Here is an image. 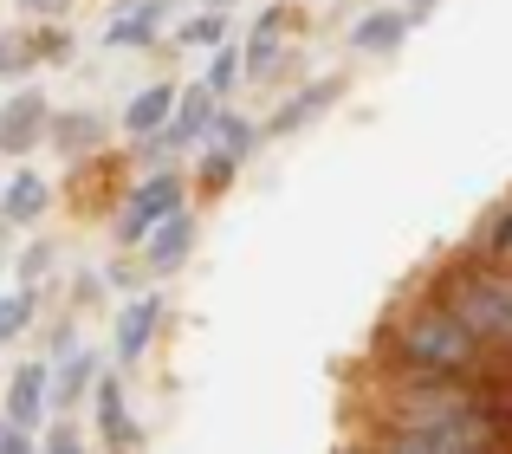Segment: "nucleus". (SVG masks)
<instances>
[{
	"label": "nucleus",
	"instance_id": "21",
	"mask_svg": "<svg viewBox=\"0 0 512 454\" xmlns=\"http://www.w3.org/2000/svg\"><path fill=\"white\" fill-rule=\"evenodd\" d=\"M26 318H33V292H7V299H0V344L20 338Z\"/></svg>",
	"mask_w": 512,
	"mask_h": 454
},
{
	"label": "nucleus",
	"instance_id": "16",
	"mask_svg": "<svg viewBox=\"0 0 512 454\" xmlns=\"http://www.w3.org/2000/svg\"><path fill=\"white\" fill-rule=\"evenodd\" d=\"M253 143H260V130H253L247 117H227V111H214V124H208V150H227V156H247Z\"/></svg>",
	"mask_w": 512,
	"mask_h": 454
},
{
	"label": "nucleus",
	"instance_id": "17",
	"mask_svg": "<svg viewBox=\"0 0 512 454\" xmlns=\"http://www.w3.org/2000/svg\"><path fill=\"white\" fill-rule=\"evenodd\" d=\"M0 215H7V221H39V215H46V182H39V176H13Z\"/></svg>",
	"mask_w": 512,
	"mask_h": 454
},
{
	"label": "nucleus",
	"instance_id": "6",
	"mask_svg": "<svg viewBox=\"0 0 512 454\" xmlns=\"http://www.w3.org/2000/svg\"><path fill=\"white\" fill-rule=\"evenodd\" d=\"M208 124H214V91H208V85H195L182 104H175L169 124L150 137V150H175V143H195V137H208Z\"/></svg>",
	"mask_w": 512,
	"mask_h": 454
},
{
	"label": "nucleus",
	"instance_id": "28",
	"mask_svg": "<svg viewBox=\"0 0 512 454\" xmlns=\"http://www.w3.org/2000/svg\"><path fill=\"white\" fill-rule=\"evenodd\" d=\"M20 7H26V13H65L72 0H20Z\"/></svg>",
	"mask_w": 512,
	"mask_h": 454
},
{
	"label": "nucleus",
	"instance_id": "3",
	"mask_svg": "<svg viewBox=\"0 0 512 454\" xmlns=\"http://www.w3.org/2000/svg\"><path fill=\"white\" fill-rule=\"evenodd\" d=\"M376 442H389V448H402V454H474V448H500L474 403L448 409V416H428V422H383Z\"/></svg>",
	"mask_w": 512,
	"mask_h": 454
},
{
	"label": "nucleus",
	"instance_id": "11",
	"mask_svg": "<svg viewBox=\"0 0 512 454\" xmlns=\"http://www.w3.org/2000/svg\"><path fill=\"white\" fill-rule=\"evenodd\" d=\"M39 409H46V370L39 364H20L13 370V396H7V416L20 422V429H33Z\"/></svg>",
	"mask_w": 512,
	"mask_h": 454
},
{
	"label": "nucleus",
	"instance_id": "20",
	"mask_svg": "<svg viewBox=\"0 0 512 454\" xmlns=\"http://www.w3.org/2000/svg\"><path fill=\"white\" fill-rule=\"evenodd\" d=\"M480 260H512V202L487 221V234H480Z\"/></svg>",
	"mask_w": 512,
	"mask_h": 454
},
{
	"label": "nucleus",
	"instance_id": "1",
	"mask_svg": "<svg viewBox=\"0 0 512 454\" xmlns=\"http://www.w3.org/2000/svg\"><path fill=\"white\" fill-rule=\"evenodd\" d=\"M383 364H402V370H435V377H474V370L493 364V351L461 325V312L428 292L415 299L396 325L383 331Z\"/></svg>",
	"mask_w": 512,
	"mask_h": 454
},
{
	"label": "nucleus",
	"instance_id": "24",
	"mask_svg": "<svg viewBox=\"0 0 512 454\" xmlns=\"http://www.w3.org/2000/svg\"><path fill=\"white\" fill-rule=\"evenodd\" d=\"M33 52H39V59H72V33H65V26H39V33H33Z\"/></svg>",
	"mask_w": 512,
	"mask_h": 454
},
{
	"label": "nucleus",
	"instance_id": "25",
	"mask_svg": "<svg viewBox=\"0 0 512 454\" xmlns=\"http://www.w3.org/2000/svg\"><path fill=\"white\" fill-rule=\"evenodd\" d=\"M234 169H240V156L208 150V163H201V189H227V182H234Z\"/></svg>",
	"mask_w": 512,
	"mask_h": 454
},
{
	"label": "nucleus",
	"instance_id": "27",
	"mask_svg": "<svg viewBox=\"0 0 512 454\" xmlns=\"http://www.w3.org/2000/svg\"><path fill=\"white\" fill-rule=\"evenodd\" d=\"M46 266H52V253H46V247H33V253H26V260H20V273H26V279H39V273H46Z\"/></svg>",
	"mask_w": 512,
	"mask_h": 454
},
{
	"label": "nucleus",
	"instance_id": "8",
	"mask_svg": "<svg viewBox=\"0 0 512 454\" xmlns=\"http://www.w3.org/2000/svg\"><path fill=\"white\" fill-rule=\"evenodd\" d=\"M156 325H163V299H150V292H143V299H130L124 312H117V357H143Z\"/></svg>",
	"mask_w": 512,
	"mask_h": 454
},
{
	"label": "nucleus",
	"instance_id": "15",
	"mask_svg": "<svg viewBox=\"0 0 512 454\" xmlns=\"http://www.w3.org/2000/svg\"><path fill=\"white\" fill-rule=\"evenodd\" d=\"M156 26H163V0H150V7L124 13V20H111V46H156Z\"/></svg>",
	"mask_w": 512,
	"mask_h": 454
},
{
	"label": "nucleus",
	"instance_id": "5",
	"mask_svg": "<svg viewBox=\"0 0 512 454\" xmlns=\"http://www.w3.org/2000/svg\"><path fill=\"white\" fill-rule=\"evenodd\" d=\"M182 208V176H150L137 195H130V208H124V221H117V234L124 240H143L163 215H175Z\"/></svg>",
	"mask_w": 512,
	"mask_h": 454
},
{
	"label": "nucleus",
	"instance_id": "22",
	"mask_svg": "<svg viewBox=\"0 0 512 454\" xmlns=\"http://www.w3.org/2000/svg\"><path fill=\"white\" fill-rule=\"evenodd\" d=\"M221 33H227V20H221V7H208V13H195V20L182 26V46H221Z\"/></svg>",
	"mask_w": 512,
	"mask_h": 454
},
{
	"label": "nucleus",
	"instance_id": "26",
	"mask_svg": "<svg viewBox=\"0 0 512 454\" xmlns=\"http://www.w3.org/2000/svg\"><path fill=\"white\" fill-rule=\"evenodd\" d=\"M0 454H26V429H20V422H0Z\"/></svg>",
	"mask_w": 512,
	"mask_h": 454
},
{
	"label": "nucleus",
	"instance_id": "10",
	"mask_svg": "<svg viewBox=\"0 0 512 454\" xmlns=\"http://www.w3.org/2000/svg\"><path fill=\"white\" fill-rule=\"evenodd\" d=\"M46 137L59 143L65 156H85V150H98V143H104V117L98 111H59Z\"/></svg>",
	"mask_w": 512,
	"mask_h": 454
},
{
	"label": "nucleus",
	"instance_id": "7",
	"mask_svg": "<svg viewBox=\"0 0 512 454\" xmlns=\"http://www.w3.org/2000/svg\"><path fill=\"white\" fill-rule=\"evenodd\" d=\"M188 247H195V221L182 215V208H175V215H163L150 227V247H143V266H150V273H175V266L188 260Z\"/></svg>",
	"mask_w": 512,
	"mask_h": 454
},
{
	"label": "nucleus",
	"instance_id": "2",
	"mask_svg": "<svg viewBox=\"0 0 512 454\" xmlns=\"http://www.w3.org/2000/svg\"><path fill=\"white\" fill-rule=\"evenodd\" d=\"M435 299L461 312V325L493 357H512V266L506 260H467L435 279Z\"/></svg>",
	"mask_w": 512,
	"mask_h": 454
},
{
	"label": "nucleus",
	"instance_id": "18",
	"mask_svg": "<svg viewBox=\"0 0 512 454\" xmlns=\"http://www.w3.org/2000/svg\"><path fill=\"white\" fill-rule=\"evenodd\" d=\"M240 72H247V59H240L234 46H214V65H208V78H201V85L221 98V91H234V85H240Z\"/></svg>",
	"mask_w": 512,
	"mask_h": 454
},
{
	"label": "nucleus",
	"instance_id": "19",
	"mask_svg": "<svg viewBox=\"0 0 512 454\" xmlns=\"http://www.w3.org/2000/svg\"><path fill=\"white\" fill-rule=\"evenodd\" d=\"M85 383H91V357H85V351H72V357H65V370H59V383H52V403L72 409V396L85 390Z\"/></svg>",
	"mask_w": 512,
	"mask_h": 454
},
{
	"label": "nucleus",
	"instance_id": "12",
	"mask_svg": "<svg viewBox=\"0 0 512 454\" xmlns=\"http://www.w3.org/2000/svg\"><path fill=\"white\" fill-rule=\"evenodd\" d=\"M338 78H325V85H312V91H299V98H292L286 104V111H279L273 117V124H266V137H286V130H299L305 124V117H318V111H331V104H338Z\"/></svg>",
	"mask_w": 512,
	"mask_h": 454
},
{
	"label": "nucleus",
	"instance_id": "14",
	"mask_svg": "<svg viewBox=\"0 0 512 454\" xmlns=\"http://www.w3.org/2000/svg\"><path fill=\"white\" fill-rule=\"evenodd\" d=\"M402 33H409V13H363L350 39H357L363 52H396V46H402Z\"/></svg>",
	"mask_w": 512,
	"mask_h": 454
},
{
	"label": "nucleus",
	"instance_id": "13",
	"mask_svg": "<svg viewBox=\"0 0 512 454\" xmlns=\"http://www.w3.org/2000/svg\"><path fill=\"white\" fill-rule=\"evenodd\" d=\"M98 435L104 442H137V429H130V416H124V383L117 377H98Z\"/></svg>",
	"mask_w": 512,
	"mask_h": 454
},
{
	"label": "nucleus",
	"instance_id": "9",
	"mask_svg": "<svg viewBox=\"0 0 512 454\" xmlns=\"http://www.w3.org/2000/svg\"><path fill=\"white\" fill-rule=\"evenodd\" d=\"M169 117H175V85H150V91H137V98H130L124 130H130V137H156Z\"/></svg>",
	"mask_w": 512,
	"mask_h": 454
},
{
	"label": "nucleus",
	"instance_id": "4",
	"mask_svg": "<svg viewBox=\"0 0 512 454\" xmlns=\"http://www.w3.org/2000/svg\"><path fill=\"white\" fill-rule=\"evenodd\" d=\"M46 130H52L46 98H39V91H13L7 111H0V150H7V156H26V150H39V143H46Z\"/></svg>",
	"mask_w": 512,
	"mask_h": 454
},
{
	"label": "nucleus",
	"instance_id": "23",
	"mask_svg": "<svg viewBox=\"0 0 512 454\" xmlns=\"http://www.w3.org/2000/svg\"><path fill=\"white\" fill-rule=\"evenodd\" d=\"M26 65H39V52H33V39H0V78H13V72H26Z\"/></svg>",
	"mask_w": 512,
	"mask_h": 454
},
{
	"label": "nucleus",
	"instance_id": "29",
	"mask_svg": "<svg viewBox=\"0 0 512 454\" xmlns=\"http://www.w3.org/2000/svg\"><path fill=\"white\" fill-rule=\"evenodd\" d=\"M208 7H227V0H208Z\"/></svg>",
	"mask_w": 512,
	"mask_h": 454
}]
</instances>
